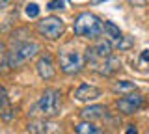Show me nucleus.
Wrapping results in <instances>:
<instances>
[{
  "mask_svg": "<svg viewBox=\"0 0 149 134\" xmlns=\"http://www.w3.org/2000/svg\"><path fill=\"white\" fill-rule=\"evenodd\" d=\"M104 32H106V34H108L114 41H116V43H118V41L123 37V35H121V32H119V28L114 24V22H104Z\"/></svg>",
  "mask_w": 149,
  "mask_h": 134,
  "instance_id": "ddd939ff",
  "label": "nucleus"
},
{
  "mask_svg": "<svg viewBox=\"0 0 149 134\" xmlns=\"http://www.w3.org/2000/svg\"><path fill=\"white\" fill-rule=\"evenodd\" d=\"M142 104H143V95L140 93H129L118 101V108L123 114H134L136 110L142 108Z\"/></svg>",
  "mask_w": 149,
  "mask_h": 134,
  "instance_id": "0eeeda50",
  "label": "nucleus"
},
{
  "mask_svg": "<svg viewBox=\"0 0 149 134\" xmlns=\"http://www.w3.org/2000/svg\"><path fill=\"white\" fill-rule=\"evenodd\" d=\"M74 132L77 134H101V131L95 127V125H91V121L78 123L77 127H74Z\"/></svg>",
  "mask_w": 149,
  "mask_h": 134,
  "instance_id": "9b49d317",
  "label": "nucleus"
},
{
  "mask_svg": "<svg viewBox=\"0 0 149 134\" xmlns=\"http://www.w3.org/2000/svg\"><path fill=\"white\" fill-rule=\"evenodd\" d=\"M134 90H136V84L130 82V80H121L114 86L116 93H129V91H134Z\"/></svg>",
  "mask_w": 149,
  "mask_h": 134,
  "instance_id": "f8f14e48",
  "label": "nucleus"
},
{
  "mask_svg": "<svg viewBox=\"0 0 149 134\" xmlns=\"http://www.w3.org/2000/svg\"><path fill=\"white\" fill-rule=\"evenodd\" d=\"M60 106H62V91L56 90V87H49L39 97L36 110L43 117H54V115L60 114Z\"/></svg>",
  "mask_w": 149,
  "mask_h": 134,
  "instance_id": "f03ea898",
  "label": "nucleus"
},
{
  "mask_svg": "<svg viewBox=\"0 0 149 134\" xmlns=\"http://www.w3.org/2000/svg\"><path fill=\"white\" fill-rule=\"evenodd\" d=\"M4 103H6V90L0 86V108L4 106Z\"/></svg>",
  "mask_w": 149,
  "mask_h": 134,
  "instance_id": "a211bd4d",
  "label": "nucleus"
},
{
  "mask_svg": "<svg viewBox=\"0 0 149 134\" xmlns=\"http://www.w3.org/2000/svg\"><path fill=\"white\" fill-rule=\"evenodd\" d=\"M130 45H132V39H125V37H121L118 43H116V47H118V49H129Z\"/></svg>",
  "mask_w": 149,
  "mask_h": 134,
  "instance_id": "f3484780",
  "label": "nucleus"
},
{
  "mask_svg": "<svg viewBox=\"0 0 149 134\" xmlns=\"http://www.w3.org/2000/svg\"><path fill=\"white\" fill-rule=\"evenodd\" d=\"M37 73H39V76L43 78V80H50V78L54 76L56 69H54V63H52V56L50 54H45V56H41L37 60Z\"/></svg>",
  "mask_w": 149,
  "mask_h": 134,
  "instance_id": "6e6552de",
  "label": "nucleus"
},
{
  "mask_svg": "<svg viewBox=\"0 0 149 134\" xmlns=\"http://www.w3.org/2000/svg\"><path fill=\"white\" fill-rule=\"evenodd\" d=\"M125 134H138V131H136V127H134V125H129L127 127V132Z\"/></svg>",
  "mask_w": 149,
  "mask_h": 134,
  "instance_id": "aec40b11",
  "label": "nucleus"
},
{
  "mask_svg": "<svg viewBox=\"0 0 149 134\" xmlns=\"http://www.w3.org/2000/svg\"><path fill=\"white\" fill-rule=\"evenodd\" d=\"M86 62L91 69H95L101 75H112L114 71H118L121 67V62L114 56H99L93 49L86 50Z\"/></svg>",
  "mask_w": 149,
  "mask_h": 134,
  "instance_id": "7ed1b4c3",
  "label": "nucleus"
},
{
  "mask_svg": "<svg viewBox=\"0 0 149 134\" xmlns=\"http://www.w3.org/2000/svg\"><path fill=\"white\" fill-rule=\"evenodd\" d=\"M93 50H95L99 56H112V45L108 41H101L97 47H93Z\"/></svg>",
  "mask_w": 149,
  "mask_h": 134,
  "instance_id": "4468645a",
  "label": "nucleus"
},
{
  "mask_svg": "<svg viewBox=\"0 0 149 134\" xmlns=\"http://www.w3.org/2000/svg\"><path fill=\"white\" fill-rule=\"evenodd\" d=\"M104 24L101 22V19L97 15H93L90 11H84L77 17L74 21V34L84 35V37H97L102 34Z\"/></svg>",
  "mask_w": 149,
  "mask_h": 134,
  "instance_id": "f257e3e1",
  "label": "nucleus"
},
{
  "mask_svg": "<svg viewBox=\"0 0 149 134\" xmlns=\"http://www.w3.org/2000/svg\"><path fill=\"white\" fill-rule=\"evenodd\" d=\"M26 15L30 17V19H36V17L39 15V6H37V4H28L26 6Z\"/></svg>",
  "mask_w": 149,
  "mask_h": 134,
  "instance_id": "2eb2a0df",
  "label": "nucleus"
},
{
  "mask_svg": "<svg viewBox=\"0 0 149 134\" xmlns=\"http://www.w3.org/2000/svg\"><path fill=\"white\" fill-rule=\"evenodd\" d=\"M36 52H39V45L37 43H30V41H26V43H19L13 47V50L9 52V67H19L21 63H24L28 58L36 56Z\"/></svg>",
  "mask_w": 149,
  "mask_h": 134,
  "instance_id": "20e7f679",
  "label": "nucleus"
},
{
  "mask_svg": "<svg viewBox=\"0 0 149 134\" xmlns=\"http://www.w3.org/2000/svg\"><path fill=\"white\" fill-rule=\"evenodd\" d=\"M47 10H63V2L62 0H50L47 4Z\"/></svg>",
  "mask_w": 149,
  "mask_h": 134,
  "instance_id": "dca6fc26",
  "label": "nucleus"
},
{
  "mask_svg": "<svg viewBox=\"0 0 149 134\" xmlns=\"http://www.w3.org/2000/svg\"><path fill=\"white\" fill-rule=\"evenodd\" d=\"M9 4V0H0V8H6Z\"/></svg>",
  "mask_w": 149,
  "mask_h": 134,
  "instance_id": "412c9836",
  "label": "nucleus"
},
{
  "mask_svg": "<svg viewBox=\"0 0 149 134\" xmlns=\"http://www.w3.org/2000/svg\"><path fill=\"white\" fill-rule=\"evenodd\" d=\"M37 32L47 39H58L63 32V21L60 17H45L37 22Z\"/></svg>",
  "mask_w": 149,
  "mask_h": 134,
  "instance_id": "39448f33",
  "label": "nucleus"
},
{
  "mask_svg": "<svg viewBox=\"0 0 149 134\" xmlns=\"http://www.w3.org/2000/svg\"><path fill=\"white\" fill-rule=\"evenodd\" d=\"M97 97H101V90L95 87V86H90V84H82L74 91V99L82 101V103H86V101H95Z\"/></svg>",
  "mask_w": 149,
  "mask_h": 134,
  "instance_id": "1a4fd4ad",
  "label": "nucleus"
},
{
  "mask_svg": "<svg viewBox=\"0 0 149 134\" xmlns=\"http://www.w3.org/2000/svg\"><path fill=\"white\" fill-rule=\"evenodd\" d=\"M106 114V108L104 106H101V104H93V106H88V108H84L80 115L86 121H93V119H101L102 115Z\"/></svg>",
  "mask_w": 149,
  "mask_h": 134,
  "instance_id": "9d476101",
  "label": "nucleus"
},
{
  "mask_svg": "<svg viewBox=\"0 0 149 134\" xmlns=\"http://www.w3.org/2000/svg\"><path fill=\"white\" fill-rule=\"evenodd\" d=\"M58 60H60V69L65 75H74L84 65V60L78 52H60Z\"/></svg>",
  "mask_w": 149,
  "mask_h": 134,
  "instance_id": "423d86ee",
  "label": "nucleus"
},
{
  "mask_svg": "<svg viewBox=\"0 0 149 134\" xmlns=\"http://www.w3.org/2000/svg\"><path fill=\"white\" fill-rule=\"evenodd\" d=\"M140 62H149V50H143V52H142V56H140Z\"/></svg>",
  "mask_w": 149,
  "mask_h": 134,
  "instance_id": "6ab92c4d",
  "label": "nucleus"
},
{
  "mask_svg": "<svg viewBox=\"0 0 149 134\" xmlns=\"http://www.w3.org/2000/svg\"><path fill=\"white\" fill-rule=\"evenodd\" d=\"M101 2H106V0H93V4H101Z\"/></svg>",
  "mask_w": 149,
  "mask_h": 134,
  "instance_id": "4be33fe9",
  "label": "nucleus"
}]
</instances>
